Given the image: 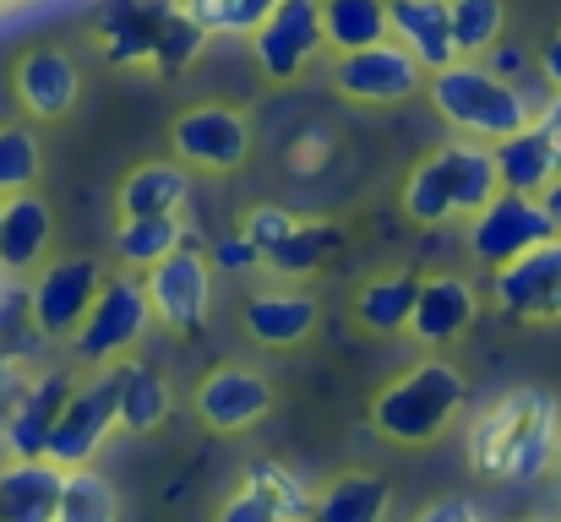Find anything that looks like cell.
Segmentation results:
<instances>
[{
	"label": "cell",
	"mask_w": 561,
	"mask_h": 522,
	"mask_svg": "<svg viewBox=\"0 0 561 522\" xmlns=\"http://www.w3.org/2000/svg\"><path fill=\"white\" fill-rule=\"evenodd\" d=\"M469 322H474V289L463 278H431V283H420L409 333L425 348H442V344H453V338H463Z\"/></svg>",
	"instance_id": "e0dca14e"
},
{
	"label": "cell",
	"mask_w": 561,
	"mask_h": 522,
	"mask_svg": "<svg viewBox=\"0 0 561 522\" xmlns=\"http://www.w3.org/2000/svg\"><path fill=\"white\" fill-rule=\"evenodd\" d=\"M425 88H431L436 115H442L453 131L474 137V142H502V137L535 126V109H540V104L524 93V82H507V77H496V71L480 66V60H458V66L436 71Z\"/></svg>",
	"instance_id": "7a4b0ae2"
},
{
	"label": "cell",
	"mask_w": 561,
	"mask_h": 522,
	"mask_svg": "<svg viewBox=\"0 0 561 522\" xmlns=\"http://www.w3.org/2000/svg\"><path fill=\"white\" fill-rule=\"evenodd\" d=\"M295 229H300V223H295L284 207H256V212H251V223H245V240H251L262 256H273V251H278Z\"/></svg>",
	"instance_id": "8d00e7d4"
},
{
	"label": "cell",
	"mask_w": 561,
	"mask_h": 522,
	"mask_svg": "<svg viewBox=\"0 0 561 522\" xmlns=\"http://www.w3.org/2000/svg\"><path fill=\"white\" fill-rule=\"evenodd\" d=\"M38 179V142L22 126H0V196H22Z\"/></svg>",
	"instance_id": "d6a6232c"
},
{
	"label": "cell",
	"mask_w": 561,
	"mask_h": 522,
	"mask_svg": "<svg viewBox=\"0 0 561 522\" xmlns=\"http://www.w3.org/2000/svg\"><path fill=\"white\" fill-rule=\"evenodd\" d=\"M557 501H561V452H557Z\"/></svg>",
	"instance_id": "f6af8a7d"
},
{
	"label": "cell",
	"mask_w": 561,
	"mask_h": 522,
	"mask_svg": "<svg viewBox=\"0 0 561 522\" xmlns=\"http://www.w3.org/2000/svg\"><path fill=\"white\" fill-rule=\"evenodd\" d=\"M55 522H115V490H110V479H99L93 468H66V490H60Z\"/></svg>",
	"instance_id": "1f68e13d"
},
{
	"label": "cell",
	"mask_w": 561,
	"mask_h": 522,
	"mask_svg": "<svg viewBox=\"0 0 561 522\" xmlns=\"http://www.w3.org/2000/svg\"><path fill=\"white\" fill-rule=\"evenodd\" d=\"M66 468L49 457H16L0 474V522H55Z\"/></svg>",
	"instance_id": "9a60e30c"
},
{
	"label": "cell",
	"mask_w": 561,
	"mask_h": 522,
	"mask_svg": "<svg viewBox=\"0 0 561 522\" xmlns=\"http://www.w3.org/2000/svg\"><path fill=\"white\" fill-rule=\"evenodd\" d=\"M561 452V408L551 392H507L469 430V463L485 479H535Z\"/></svg>",
	"instance_id": "6da1fadb"
},
{
	"label": "cell",
	"mask_w": 561,
	"mask_h": 522,
	"mask_svg": "<svg viewBox=\"0 0 561 522\" xmlns=\"http://www.w3.org/2000/svg\"><path fill=\"white\" fill-rule=\"evenodd\" d=\"M491 300L513 322H561V234L491 272Z\"/></svg>",
	"instance_id": "52a82bcc"
},
{
	"label": "cell",
	"mask_w": 561,
	"mask_h": 522,
	"mask_svg": "<svg viewBox=\"0 0 561 522\" xmlns=\"http://www.w3.org/2000/svg\"><path fill=\"white\" fill-rule=\"evenodd\" d=\"M447 164H453V190H458V212L474 218L485 201L502 196V174H496V159H491V142H447Z\"/></svg>",
	"instance_id": "484cf974"
},
{
	"label": "cell",
	"mask_w": 561,
	"mask_h": 522,
	"mask_svg": "<svg viewBox=\"0 0 561 522\" xmlns=\"http://www.w3.org/2000/svg\"><path fill=\"white\" fill-rule=\"evenodd\" d=\"M447 11H453V44H458L463 60L491 55L502 44V27H507L502 0H447Z\"/></svg>",
	"instance_id": "4dcf8cb0"
},
{
	"label": "cell",
	"mask_w": 561,
	"mask_h": 522,
	"mask_svg": "<svg viewBox=\"0 0 561 522\" xmlns=\"http://www.w3.org/2000/svg\"><path fill=\"white\" fill-rule=\"evenodd\" d=\"M256 256H262V251H256V245H251L245 234H234V240H218L207 262H213V267H224V272H245V267H251Z\"/></svg>",
	"instance_id": "f35d334b"
},
{
	"label": "cell",
	"mask_w": 561,
	"mask_h": 522,
	"mask_svg": "<svg viewBox=\"0 0 561 522\" xmlns=\"http://www.w3.org/2000/svg\"><path fill=\"white\" fill-rule=\"evenodd\" d=\"M387 16H392V38L425 66V77L458 66V44H453V11L447 0H387Z\"/></svg>",
	"instance_id": "4fadbf2b"
},
{
	"label": "cell",
	"mask_w": 561,
	"mask_h": 522,
	"mask_svg": "<svg viewBox=\"0 0 561 522\" xmlns=\"http://www.w3.org/2000/svg\"><path fill=\"white\" fill-rule=\"evenodd\" d=\"M474 522H480V518H474Z\"/></svg>",
	"instance_id": "c3c4849f"
},
{
	"label": "cell",
	"mask_w": 561,
	"mask_h": 522,
	"mask_svg": "<svg viewBox=\"0 0 561 522\" xmlns=\"http://www.w3.org/2000/svg\"><path fill=\"white\" fill-rule=\"evenodd\" d=\"M148 322H153L148 283H137V278H104V289H99L88 322H82L71 338H77V353H82V359H115V353H126V348L148 333Z\"/></svg>",
	"instance_id": "8992f818"
},
{
	"label": "cell",
	"mask_w": 561,
	"mask_h": 522,
	"mask_svg": "<svg viewBox=\"0 0 561 522\" xmlns=\"http://www.w3.org/2000/svg\"><path fill=\"white\" fill-rule=\"evenodd\" d=\"M463 375L442 359H425L414 364L409 375H398L392 386H381L371 403V425L387 436V441H403V446H425L436 441L458 414H463Z\"/></svg>",
	"instance_id": "3957f363"
},
{
	"label": "cell",
	"mask_w": 561,
	"mask_h": 522,
	"mask_svg": "<svg viewBox=\"0 0 561 522\" xmlns=\"http://www.w3.org/2000/svg\"><path fill=\"white\" fill-rule=\"evenodd\" d=\"M175 251H181L175 218H121V229H115V256L126 267H159Z\"/></svg>",
	"instance_id": "f546056e"
},
{
	"label": "cell",
	"mask_w": 561,
	"mask_h": 522,
	"mask_svg": "<svg viewBox=\"0 0 561 522\" xmlns=\"http://www.w3.org/2000/svg\"><path fill=\"white\" fill-rule=\"evenodd\" d=\"M170 11L175 5H164V0H110L99 11V33H104L110 60H153Z\"/></svg>",
	"instance_id": "ac0fdd59"
},
{
	"label": "cell",
	"mask_w": 561,
	"mask_h": 522,
	"mask_svg": "<svg viewBox=\"0 0 561 522\" xmlns=\"http://www.w3.org/2000/svg\"><path fill=\"white\" fill-rule=\"evenodd\" d=\"M16 93L38 120H60L77 104V66L66 49H27L16 66Z\"/></svg>",
	"instance_id": "d6986e66"
},
{
	"label": "cell",
	"mask_w": 561,
	"mask_h": 522,
	"mask_svg": "<svg viewBox=\"0 0 561 522\" xmlns=\"http://www.w3.org/2000/svg\"><path fill=\"white\" fill-rule=\"evenodd\" d=\"M115 414L126 430H153L170 414V386L148 364H121L115 370Z\"/></svg>",
	"instance_id": "83f0119b"
},
{
	"label": "cell",
	"mask_w": 561,
	"mask_h": 522,
	"mask_svg": "<svg viewBox=\"0 0 561 522\" xmlns=\"http://www.w3.org/2000/svg\"><path fill=\"white\" fill-rule=\"evenodd\" d=\"M403 212L414 223H447L458 218V190H453V164H447V148L420 159V170L409 174L403 185Z\"/></svg>",
	"instance_id": "4316f807"
},
{
	"label": "cell",
	"mask_w": 561,
	"mask_h": 522,
	"mask_svg": "<svg viewBox=\"0 0 561 522\" xmlns=\"http://www.w3.org/2000/svg\"><path fill=\"white\" fill-rule=\"evenodd\" d=\"M540 207H546V218H551V229H557V234H561V174H557V179H551V185H546V190H540Z\"/></svg>",
	"instance_id": "7bdbcfd3"
},
{
	"label": "cell",
	"mask_w": 561,
	"mask_h": 522,
	"mask_svg": "<svg viewBox=\"0 0 561 522\" xmlns=\"http://www.w3.org/2000/svg\"><path fill=\"white\" fill-rule=\"evenodd\" d=\"M414 522H474V507H469V501H458V496H447V501H431Z\"/></svg>",
	"instance_id": "ab89813d"
},
{
	"label": "cell",
	"mask_w": 561,
	"mask_h": 522,
	"mask_svg": "<svg viewBox=\"0 0 561 522\" xmlns=\"http://www.w3.org/2000/svg\"><path fill=\"white\" fill-rule=\"evenodd\" d=\"M234 5H240V16H245V27L256 33V27H262V16H267V11H273L278 0H234Z\"/></svg>",
	"instance_id": "ee69618b"
},
{
	"label": "cell",
	"mask_w": 561,
	"mask_h": 522,
	"mask_svg": "<svg viewBox=\"0 0 561 522\" xmlns=\"http://www.w3.org/2000/svg\"><path fill=\"white\" fill-rule=\"evenodd\" d=\"M245 485H251V490H262V496H267V507H273L284 522L311 518V501H306V490H300V479H295L289 468H278V463H251Z\"/></svg>",
	"instance_id": "836d02e7"
},
{
	"label": "cell",
	"mask_w": 561,
	"mask_h": 522,
	"mask_svg": "<svg viewBox=\"0 0 561 522\" xmlns=\"http://www.w3.org/2000/svg\"><path fill=\"white\" fill-rule=\"evenodd\" d=\"M121 425L115 414V375H99L93 386H71L66 414L49 436V463L60 468H88V457L104 446V436Z\"/></svg>",
	"instance_id": "9c48e42d"
},
{
	"label": "cell",
	"mask_w": 561,
	"mask_h": 522,
	"mask_svg": "<svg viewBox=\"0 0 561 522\" xmlns=\"http://www.w3.org/2000/svg\"><path fill=\"white\" fill-rule=\"evenodd\" d=\"M186 201V170L181 164H142L121 185V218H175Z\"/></svg>",
	"instance_id": "cb8c5ba5"
},
{
	"label": "cell",
	"mask_w": 561,
	"mask_h": 522,
	"mask_svg": "<svg viewBox=\"0 0 561 522\" xmlns=\"http://www.w3.org/2000/svg\"><path fill=\"white\" fill-rule=\"evenodd\" d=\"M414 300H420V283H414L409 272H398V278H376V283L360 289L355 316H360V327H371V333H403L409 316H414Z\"/></svg>",
	"instance_id": "f1b7e54d"
},
{
	"label": "cell",
	"mask_w": 561,
	"mask_h": 522,
	"mask_svg": "<svg viewBox=\"0 0 561 522\" xmlns=\"http://www.w3.org/2000/svg\"><path fill=\"white\" fill-rule=\"evenodd\" d=\"M267 403H273L267 381H262L256 370H240V364L213 370V375L202 381V392H196V414H202V425H213V430H245V425H256V419L267 414Z\"/></svg>",
	"instance_id": "5bb4252c"
},
{
	"label": "cell",
	"mask_w": 561,
	"mask_h": 522,
	"mask_svg": "<svg viewBox=\"0 0 561 522\" xmlns=\"http://www.w3.org/2000/svg\"><path fill=\"white\" fill-rule=\"evenodd\" d=\"M420 82H425V66L398 38L339 55V66H333V88L355 104H403L409 93H420Z\"/></svg>",
	"instance_id": "ba28073f"
},
{
	"label": "cell",
	"mask_w": 561,
	"mask_h": 522,
	"mask_svg": "<svg viewBox=\"0 0 561 522\" xmlns=\"http://www.w3.org/2000/svg\"><path fill=\"white\" fill-rule=\"evenodd\" d=\"M148 300H153V316L181 327V333H196L202 316H207V294H213V267L202 251H175L164 256L159 267H148Z\"/></svg>",
	"instance_id": "30bf717a"
},
{
	"label": "cell",
	"mask_w": 561,
	"mask_h": 522,
	"mask_svg": "<svg viewBox=\"0 0 561 522\" xmlns=\"http://www.w3.org/2000/svg\"><path fill=\"white\" fill-rule=\"evenodd\" d=\"M535 66H540V77H546L551 88H561V33H551V38L540 44V60H535Z\"/></svg>",
	"instance_id": "60d3db41"
},
{
	"label": "cell",
	"mask_w": 561,
	"mask_h": 522,
	"mask_svg": "<svg viewBox=\"0 0 561 522\" xmlns=\"http://www.w3.org/2000/svg\"><path fill=\"white\" fill-rule=\"evenodd\" d=\"M535 126H546V131L557 137V148H561V88H551V98L535 109Z\"/></svg>",
	"instance_id": "b9f144b4"
},
{
	"label": "cell",
	"mask_w": 561,
	"mask_h": 522,
	"mask_svg": "<svg viewBox=\"0 0 561 522\" xmlns=\"http://www.w3.org/2000/svg\"><path fill=\"white\" fill-rule=\"evenodd\" d=\"M202 38H207V33H202L186 11L175 5V11H170V22H164V33H159L153 66H159V71H181V66H191V60L202 55Z\"/></svg>",
	"instance_id": "e575fe53"
},
{
	"label": "cell",
	"mask_w": 561,
	"mask_h": 522,
	"mask_svg": "<svg viewBox=\"0 0 561 522\" xmlns=\"http://www.w3.org/2000/svg\"><path fill=\"white\" fill-rule=\"evenodd\" d=\"M546 240H557L540 196H518V190H502L496 201H485L474 218H469V251L496 272L529 251H540Z\"/></svg>",
	"instance_id": "277c9868"
},
{
	"label": "cell",
	"mask_w": 561,
	"mask_h": 522,
	"mask_svg": "<svg viewBox=\"0 0 561 522\" xmlns=\"http://www.w3.org/2000/svg\"><path fill=\"white\" fill-rule=\"evenodd\" d=\"M392 490L376 474H344L322 490V501L311 507V522H387Z\"/></svg>",
	"instance_id": "d4e9b609"
},
{
	"label": "cell",
	"mask_w": 561,
	"mask_h": 522,
	"mask_svg": "<svg viewBox=\"0 0 561 522\" xmlns=\"http://www.w3.org/2000/svg\"><path fill=\"white\" fill-rule=\"evenodd\" d=\"M491 159L502 174V190H518V196H540L561 174V148L546 126H524V131L491 142Z\"/></svg>",
	"instance_id": "2e32d148"
},
{
	"label": "cell",
	"mask_w": 561,
	"mask_h": 522,
	"mask_svg": "<svg viewBox=\"0 0 561 522\" xmlns=\"http://www.w3.org/2000/svg\"><path fill=\"white\" fill-rule=\"evenodd\" d=\"M175 153L181 164H196V170H240L245 153H251V126L224 109V104H202V109H186L175 120Z\"/></svg>",
	"instance_id": "8fae6325"
},
{
	"label": "cell",
	"mask_w": 561,
	"mask_h": 522,
	"mask_svg": "<svg viewBox=\"0 0 561 522\" xmlns=\"http://www.w3.org/2000/svg\"><path fill=\"white\" fill-rule=\"evenodd\" d=\"M311 327H317V305L306 294H256L245 305V333L256 344L289 348L300 338H311Z\"/></svg>",
	"instance_id": "603a6c76"
},
{
	"label": "cell",
	"mask_w": 561,
	"mask_h": 522,
	"mask_svg": "<svg viewBox=\"0 0 561 522\" xmlns=\"http://www.w3.org/2000/svg\"><path fill=\"white\" fill-rule=\"evenodd\" d=\"M99 289H104V272L93 262H82V256L55 262L49 272H38V283H33V322H38V333H77L88 322Z\"/></svg>",
	"instance_id": "7c38bea8"
},
{
	"label": "cell",
	"mask_w": 561,
	"mask_h": 522,
	"mask_svg": "<svg viewBox=\"0 0 561 522\" xmlns=\"http://www.w3.org/2000/svg\"><path fill=\"white\" fill-rule=\"evenodd\" d=\"M251 49H256V66L273 77V82H295L317 49H328V33H322V0H278L262 27L251 33Z\"/></svg>",
	"instance_id": "5b68a950"
},
{
	"label": "cell",
	"mask_w": 561,
	"mask_h": 522,
	"mask_svg": "<svg viewBox=\"0 0 561 522\" xmlns=\"http://www.w3.org/2000/svg\"><path fill=\"white\" fill-rule=\"evenodd\" d=\"M49 207L33 196V190H22V196H5V207H0V267L5 272H22V267H33L44 251H49Z\"/></svg>",
	"instance_id": "ffe728a7"
},
{
	"label": "cell",
	"mask_w": 561,
	"mask_h": 522,
	"mask_svg": "<svg viewBox=\"0 0 561 522\" xmlns=\"http://www.w3.org/2000/svg\"><path fill=\"white\" fill-rule=\"evenodd\" d=\"M218 522H284V518L267 507V496H262V490H251V485H245V490H234V496L218 507Z\"/></svg>",
	"instance_id": "74e56055"
},
{
	"label": "cell",
	"mask_w": 561,
	"mask_h": 522,
	"mask_svg": "<svg viewBox=\"0 0 561 522\" xmlns=\"http://www.w3.org/2000/svg\"><path fill=\"white\" fill-rule=\"evenodd\" d=\"M0 207H5V201H0Z\"/></svg>",
	"instance_id": "7dc6e473"
},
{
	"label": "cell",
	"mask_w": 561,
	"mask_h": 522,
	"mask_svg": "<svg viewBox=\"0 0 561 522\" xmlns=\"http://www.w3.org/2000/svg\"><path fill=\"white\" fill-rule=\"evenodd\" d=\"M518 522H551V518H518Z\"/></svg>",
	"instance_id": "bcb514c9"
},
{
	"label": "cell",
	"mask_w": 561,
	"mask_h": 522,
	"mask_svg": "<svg viewBox=\"0 0 561 522\" xmlns=\"http://www.w3.org/2000/svg\"><path fill=\"white\" fill-rule=\"evenodd\" d=\"M322 33L333 55H355L392 38V16L387 0H322Z\"/></svg>",
	"instance_id": "44dd1931"
},
{
	"label": "cell",
	"mask_w": 561,
	"mask_h": 522,
	"mask_svg": "<svg viewBox=\"0 0 561 522\" xmlns=\"http://www.w3.org/2000/svg\"><path fill=\"white\" fill-rule=\"evenodd\" d=\"M66 397H71V381H60V375H49L44 386L27 392V403L11 414V430H5L16 457H49V436L66 414Z\"/></svg>",
	"instance_id": "7402d4cb"
},
{
	"label": "cell",
	"mask_w": 561,
	"mask_h": 522,
	"mask_svg": "<svg viewBox=\"0 0 561 522\" xmlns=\"http://www.w3.org/2000/svg\"><path fill=\"white\" fill-rule=\"evenodd\" d=\"M328 245H339V234H333V229H306V223H300V229L273 251V262H278L284 272H306V267H317V256H322Z\"/></svg>",
	"instance_id": "d590c367"
}]
</instances>
